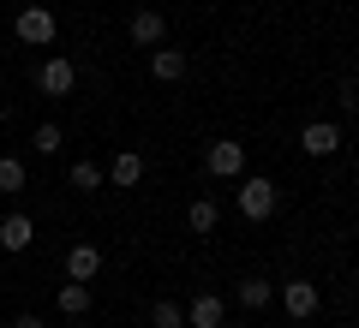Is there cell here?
<instances>
[{"label":"cell","mask_w":359,"mask_h":328,"mask_svg":"<svg viewBox=\"0 0 359 328\" xmlns=\"http://www.w3.org/2000/svg\"><path fill=\"white\" fill-rule=\"evenodd\" d=\"M13 36H18V42H30V48H48V42L60 36V18H54L48 6H25V13L13 18Z\"/></svg>","instance_id":"1"},{"label":"cell","mask_w":359,"mask_h":328,"mask_svg":"<svg viewBox=\"0 0 359 328\" xmlns=\"http://www.w3.org/2000/svg\"><path fill=\"white\" fill-rule=\"evenodd\" d=\"M233 203H240V215H245V221H269V215H276V185H269L264 173H252V179H240Z\"/></svg>","instance_id":"2"},{"label":"cell","mask_w":359,"mask_h":328,"mask_svg":"<svg viewBox=\"0 0 359 328\" xmlns=\"http://www.w3.org/2000/svg\"><path fill=\"white\" fill-rule=\"evenodd\" d=\"M276 299H282V311L294 316V322H311V316L323 311V292L311 287V280H282V287H276Z\"/></svg>","instance_id":"3"},{"label":"cell","mask_w":359,"mask_h":328,"mask_svg":"<svg viewBox=\"0 0 359 328\" xmlns=\"http://www.w3.org/2000/svg\"><path fill=\"white\" fill-rule=\"evenodd\" d=\"M204 173H210V179H240V173H245V143L216 138V143L204 150Z\"/></svg>","instance_id":"4"},{"label":"cell","mask_w":359,"mask_h":328,"mask_svg":"<svg viewBox=\"0 0 359 328\" xmlns=\"http://www.w3.org/2000/svg\"><path fill=\"white\" fill-rule=\"evenodd\" d=\"M36 90H42V96H72V90H78V66L66 60V54L42 60L36 66Z\"/></svg>","instance_id":"5"},{"label":"cell","mask_w":359,"mask_h":328,"mask_svg":"<svg viewBox=\"0 0 359 328\" xmlns=\"http://www.w3.org/2000/svg\"><path fill=\"white\" fill-rule=\"evenodd\" d=\"M341 126H335V120H311V126H299V150H306V155H318V162H323V155H335V150H341Z\"/></svg>","instance_id":"6"},{"label":"cell","mask_w":359,"mask_h":328,"mask_svg":"<svg viewBox=\"0 0 359 328\" xmlns=\"http://www.w3.org/2000/svg\"><path fill=\"white\" fill-rule=\"evenodd\" d=\"M126 30H132V42H138V48H162V42H168V18L156 13V6H138Z\"/></svg>","instance_id":"7"},{"label":"cell","mask_w":359,"mask_h":328,"mask_svg":"<svg viewBox=\"0 0 359 328\" xmlns=\"http://www.w3.org/2000/svg\"><path fill=\"white\" fill-rule=\"evenodd\" d=\"M30 245H36V221H30V215H6V221H0V251H30Z\"/></svg>","instance_id":"8"},{"label":"cell","mask_w":359,"mask_h":328,"mask_svg":"<svg viewBox=\"0 0 359 328\" xmlns=\"http://www.w3.org/2000/svg\"><path fill=\"white\" fill-rule=\"evenodd\" d=\"M222 316H228V299H216V292H198L186 304V328H222Z\"/></svg>","instance_id":"9"},{"label":"cell","mask_w":359,"mask_h":328,"mask_svg":"<svg viewBox=\"0 0 359 328\" xmlns=\"http://www.w3.org/2000/svg\"><path fill=\"white\" fill-rule=\"evenodd\" d=\"M102 275V251L96 245H72L66 251V280H96Z\"/></svg>","instance_id":"10"},{"label":"cell","mask_w":359,"mask_h":328,"mask_svg":"<svg viewBox=\"0 0 359 328\" xmlns=\"http://www.w3.org/2000/svg\"><path fill=\"white\" fill-rule=\"evenodd\" d=\"M233 304H240V311H264V304H276V287H269L264 275H245L240 287H233Z\"/></svg>","instance_id":"11"},{"label":"cell","mask_w":359,"mask_h":328,"mask_svg":"<svg viewBox=\"0 0 359 328\" xmlns=\"http://www.w3.org/2000/svg\"><path fill=\"white\" fill-rule=\"evenodd\" d=\"M144 179V155L138 150H120L114 162H108V185H120V191H132Z\"/></svg>","instance_id":"12"},{"label":"cell","mask_w":359,"mask_h":328,"mask_svg":"<svg viewBox=\"0 0 359 328\" xmlns=\"http://www.w3.org/2000/svg\"><path fill=\"white\" fill-rule=\"evenodd\" d=\"M150 78L156 84H180L186 78V54L180 48H150Z\"/></svg>","instance_id":"13"},{"label":"cell","mask_w":359,"mask_h":328,"mask_svg":"<svg viewBox=\"0 0 359 328\" xmlns=\"http://www.w3.org/2000/svg\"><path fill=\"white\" fill-rule=\"evenodd\" d=\"M60 316H90V280H66L60 287Z\"/></svg>","instance_id":"14"},{"label":"cell","mask_w":359,"mask_h":328,"mask_svg":"<svg viewBox=\"0 0 359 328\" xmlns=\"http://www.w3.org/2000/svg\"><path fill=\"white\" fill-rule=\"evenodd\" d=\"M186 221H192V233H216V221H222V203H216V197H198L192 209H186Z\"/></svg>","instance_id":"15"},{"label":"cell","mask_w":359,"mask_h":328,"mask_svg":"<svg viewBox=\"0 0 359 328\" xmlns=\"http://www.w3.org/2000/svg\"><path fill=\"white\" fill-rule=\"evenodd\" d=\"M102 167H96V162H72V173H66V185H72V191H102Z\"/></svg>","instance_id":"16"},{"label":"cell","mask_w":359,"mask_h":328,"mask_svg":"<svg viewBox=\"0 0 359 328\" xmlns=\"http://www.w3.org/2000/svg\"><path fill=\"white\" fill-rule=\"evenodd\" d=\"M150 328H186V304L156 299V304H150Z\"/></svg>","instance_id":"17"},{"label":"cell","mask_w":359,"mask_h":328,"mask_svg":"<svg viewBox=\"0 0 359 328\" xmlns=\"http://www.w3.org/2000/svg\"><path fill=\"white\" fill-rule=\"evenodd\" d=\"M30 185V167L18 155H0V191H25Z\"/></svg>","instance_id":"18"},{"label":"cell","mask_w":359,"mask_h":328,"mask_svg":"<svg viewBox=\"0 0 359 328\" xmlns=\"http://www.w3.org/2000/svg\"><path fill=\"white\" fill-rule=\"evenodd\" d=\"M60 126H54V120H48V126H36V131H30V150H36V155H60Z\"/></svg>","instance_id":"19"},{"label":"cell","mask_w":359,"mask_h":328,"mask_svg":"<svg viewBox=\"0 0 359 328\" xmlns=\"http://www.w3.org/2000/svg\"><path fill=\"white\" fill-rule=\"evenodd\" d=\"M13 328H48V322H42V316H30V311H25V316H13Z\"/></svg>","instance_id":"20"},{"label":"cell","mask_w":359,"mask_h":328,"mask_svg":"<svg viewBox=\"0 0 359 328\" xmlns=\"http://www.w3.org/2000/svg\"><path fill=\"white\" fill-rule=\"evenodd\" d=\"M0 84H6V72H0Z\"/></svg>","instance_id":"21"}]
</instances>
